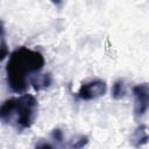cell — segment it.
<instances>
[{"instance_id":"7","label":"cell","mask_w":149,"mask_h":149,"mask_svg":"<svg viewBox=\"0 0 149 149\" xmlns=\"http://www.w3.org/2000/svg\"><path fill=\"white\" fill-rule=\"evenodd\" d=\"M126 95V84L123 79H118L112 86V97L115 100L122 99Z\"/></svg>"},{"instance_id":"8","label":"cell","mask_w":149,"mask_h":149,"mask_svg":"<svg viewBox=\"0 0 149 149\" xmlns=\"http://www.w3.org/2000/svg\"><path fill=\"white\" fill-rule=\"evenodd\" d=\"M8 55V45L6 41V31L3 22L0 20V62H2Z\"/></svg>"},{"instance_id":"10","label":"cell","mask_w":149,"mask_h":149,"mask_svg":"<svg viewBox=\"0 0 149 149\" xmlns=\"http://www.w3.org/2000/svg\"><path fill=\"white\" fill-rule=\"evenodd\" d=\"M35 149H55V147L47 141H38L35 146Z\"/></svg>"},{"instance_id":"5","label":"cell","mask_w":149,"mask_h":149,"mask_svg":"<svg viewBox=\"0 0 149 149\" xmlns=\"http://www.w3.org/2000/svg\"><path fill=\"white\" fill-rule=\"evenodd\" d=\"M130 142L135 148H140L148 142V128L144 123L137 126L130 136Z\"/></svg>"},{"instance_id":"9","label":"cell","mask_w":149,"mask_h":149,"mask_svg":"<svg viewBox=\"0 0 149 149\" xmlns=\"http://www.w3.org/2000/svg\"><path fill=\"white\" fill-rule=\"evenodd\" d=\"M87 143H88V137H87L86 135H79V136L73 137V139L70 141L69 146H70L71 149H81V148H84Z\"/></svg>"},{"instance_id":"11","label":"cell","mask_w":149,"mask_h":149,"mask_svg":"<svg viewBox=\"0 0 149 149\" xmlns=\"http://www.w3.org/2000/svg\"><path fill=\"white\" fill-rule=\"evenodd\" d=\"M51 136H52V139L56 140L57 142H62V141H63V133H62V130L58 129V128H56V129L52 130Z\"/></svg>"},{"instance_id":"1","label":"cell","mask_w":149,"mask_h":149,"mask_svg":"<svg viewBox=\"0 0 149 149\" xmlns=\"http://www.w3.org/2000/svg\"><path fill=\"white\" fill-rule=\"evenodd\" d=\"M44 63V57L40 51L26 47H20L13 51L6 65L7 83L10 90L16 93L26 92L28 87L27 78L41 71Z\"/></svg>"},{"instance_id":"6","label":"cell","mask_w":149,"mask_h":149,"mask_svg":"<svg viewBox=\"0 0 149 149\" xmlns=\"http://www.w3.org/2000/svg\"><path fill=\"white\" fill-rule=\"evenodd\" d=\"M29 80H30V84L33 85V87L36 91H38V90L48 87L51 84V76L49 73H44V74L36 73V76H31L29 78Z\"/></svg>"},{"instance_id":"2","label":"cell","mask_w":149,"mask_h":149,"mask_svg":"<svg viewBox=\"0 0 149 149\" xmlns=\"http://www.w3.org/2000/svg\"><path fill=\"white\" fill-rule=\"evenodd\" d=\"M37 100L31 94H22L7 99L0 108V118L5 122L15 121L20 128H29L36 116Z\"/></svg>"},{"instance_id":"4","label":"cell","mask_w":149,"mask_h":149,"mask_svg":"<svg viewBox=\"0 0 149 149\" xmlns=\"http://www.w3.org/2000/svg\"><path fill=\"white\" fill-rule=\"evenodd\" d=\"M134 95V112L136 116H142L146 114L149 107V88L147 83L135 85L133 87Z\"/></svg>"},{"instance_id":"3","label":"cell","mask_w":149,"mask_h":149,"mask_svg":"<svg viewBox=\"0 0 149 149\" xmlns=\"http://www.w3.org/2000/svg\"><path fill=\"white\" fill-rule=\"evenodd\" d=\"M106 83L101 79H94L83 83L78 90V98L81 100H93L106 93Z\"/></svg>"}]
</instances>
